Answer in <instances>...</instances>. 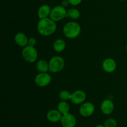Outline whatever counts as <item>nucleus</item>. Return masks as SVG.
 I'll return each mask as SVG.
<instances>
[{
  "label": "nucleus",
  "mask_w": 127,
  "mask_h": 127,
  "mask_svg": "<svg viewBox=\"0 0 127 127\" xmlns=\"http://www.w3.org/2000/svg\"><path fill=\"white\" fill-rule=\"evenodd\" d=\"M57 29L55 21L52 20L50 17L40 19L37 25V32L40 35L48 37L53 35L56 32Z\"/></svg>",
  "instance_id": "1"
},
{
  "label": "nucleus",
  "mask_w": 127,
  "mask_h": 127,
  "mask_svg": "<svg viewBox=\"0 0 127 127\" xmlns=\"http://www.w3.org/2000/svg\"><path fill=\"white\" fill-rule=\"evenodd\" d=\"M81 27L79 24L75 21H69L66 23L63 28V33L64 37L69 39L77 38L80 35Z\"/></svg>",
  "instance_id": "2"
},
{
  "label": "nucleus",
  "mask_w": 127,
  "mask_h": 127,
  "mask_svg": "<svg viewBox=\"0 0 127 127\" xmlns=\"http://www.w3.org/2000/svg\"><path fill=\"white\" fill-rule=\"evenodd\" d=\"M49 72L57 73L62 71L65 65V62L63 57L60 56H54L52 57L48 62Z\"/></svg>",
  "instance_id": "3"
},
{
  "label": "nucleus",
  "mask_w": 127,
  "mask_h": 127,
  "mask_svg": "<svg viewBox=\"0 0 127 127\" xmlns=\"http://www.w3.org/2000/svg\"><path fill=\"white\" fill-rule=\"evenodd\" d=\"M22 57L24 60L29 63H33L38 58V52L35 47L27 45L22 50Z\"/></svg>",
  "instance_id": "4"
},
{
  "label": "nucleus",
  "mask_w": 127,
  "mask_h": 127,
  "mask_svg": "<svg viewBox=\"0 0 127 127\" xmlns=\"http://www.w3.org/2000/svg\"><path fill=\"white\" fill-rule=\"evenodd\" d=\"M50 17L55 22L62 21L67 17V10L62 5L55 6L52 9Z\"/></svg>",
  "instance_id": "5"
},
{
  "label": "nucleus",
  "mask_w": 127,
  "mask_h": 127,
  "mask_svg": "<svg viewBox=\"0 0 127 127\" xmlns=\"http://www.w3.org/2000/svg\"><path fill=\"white\" fill-rule=\"evenodd\" d=\"M35 84L38 87H46L50 84L52 76L48 73H39L35 76L34 79Z\"/></svg>",
  "instance_id": "6"
},
{
  "label": "nucleus",
  "mask_w": 127,
  "mask_h": 127,
  "mask_svg": "<svg viewBox=\"0 0 127 127\" xmlns=\"http://www.w3.org/2000/svg\"><path fill=\"white\" fill-rule=\"evenodd\" d=\"M95 112V106L90 102H84L82 104L79 109L80 115L83 117H89L94 114Z\"/></svg>",
  "instance_id": "7"
},
{
  "label": "nucleus",
  "mask_w": 127,
  "mask_h": 127,
  "mask_svg": "<svg viewBox=\"0 0 127 127\" xmlns=\"http://www.w3.org/2000/svg\"><path fill=\"white\" fill-rule=\"evenodd\" d=\"M86 99V94L83 90H76L71 93V102L75 105L82 104Z\"/></svg>",
  "instance_id": "8"
},
{
  "label": "nucleus",
  "mask_w": 127,
  "mask_h": 127,
  "mask_svg": "<svg viewBox=\"0 0 127 127\" xmlns=\"http://www.w3.org/2000/svg\"><path fill=\"white\" fill-rule=\"evenodd\" d=\"M60 122L63 127H75L77 124V120L73 114L68 113L62 116Z\"/></svg>",
  "instance_id": "9"
},
{
  "label": "nucleus",
  "mask_w": 127,
  "mask_h": 127,
  "mask_svg": "<svg viewBox=\"0 0 127 127\" xmlns=\"http://www.w3.org/2000/svg\"><path fill=\"white\" fill-rule=\"evenodd\" d=\"M103 70L107 73H112L115 71L117 68V63L113 58H107L102 63Z\"/></svg>",
  "instance_id": "10"
},
{
  "label": "nucleus",
  "mask_w": 127,
  "mask_h": 127,
  "mask_svg": "<svg viewBox=\"0 0 127 127\" xmlns=\"http://www.w3.org/2000/svg\"><path fill=\"white\" fill-rule=\"evenodd\" d=\"M114 103L109 99L104 100L100 104V110L104 115H108L111 114L114 112Z\"/></svg>",
  "instance_id": "11"
},
{
  "label": "nucleus",
  "mask_w": 127,
  "mask_h": 127,
  "mask_svg": "<svg viewBox=\"0 0 127 127\" xmlns=\"http://www.w3.org/2000/svg\"><path fill=\"white\" fill-rule=\"evenodd\" d=\"M62 115L58 109H52L47 114V119L50 122L57 123L61 121Z\"/></svg>",
  "instance_id": "12"
},
{
  "label": "nucleus",
  "mask_w": 127,
  "mask_h": 127,
  "mask_svg": "<svg viewBox=\"0 0 127 127\" xmlns=\"http://www.w3.org/2000/svg\"><path fill=\"white\" fill-rule=\"evenodd\" d=\"M29 38L25 33L18 32L14 36V42L18 46L24 47L28 45Z\"/></svg>",
  "instance_id": "13"
},
{
  "label": "nucleus",
  "mask_w": 127,
  "mask_h": 127,
  "mask_svg": "<svg viewBox=\"0 0 127 127\" xmlns=\"http://www.w3.org/2000/svg\"><path fill=\"white\" fill-rule=\"evenodd\" d=\"M51 11H52V9H51L50 6L49 5H42L41 6H40L38 9V11H37V15H38V18L40 19L50 17Z\"/></svg>",
  "instance_id": "14"
},
{
  "label": "nucleus",
  "mask_w": 127,
  "mask_h": 127,
  "mask_svg": "<svg viewBox=\"0 0 127 127\" xmlns=\"http://www.w3.org/2000/svg\"><path fill=\"white\" fill-rule=\"evenodd\" d=\"M53 48L56 52L60 53L66 48V42L62 38H57L53 43Z\"/></svg>",
  "instance_id": "15"
},
{
  "label": "nucleus",
  "mask_w": 127,
  "mask_h": 127,
  "mask_svg": "<svg viewBox=\"0 0 127 127\" xmlns=\"http://www.w3.org/2000/svg\"><path fill=\"white\" fill-rule=\"evenodd\" d=\"M36 68L39 73H48L49 71V63L45 60H40L36 63Z\"/></svg>",
  "instance_id": "16"
},
{
  "label": "nucleus",
  "mask_w": 127,
  "mask_h": 127,
  "mask_svg": "<svg viewBox=\"0 0 127 127\" xmlns=\"http://www.w3.org/2000/svg\"><path fill=\"white\" fill-rule=\"evenodd\" d=\"M57 109L63 115L69 113L70 106H69V104L67 102V101L61 100V102H60L57 105Z\"/></svg>",
  "instance_id": "17"
},
{
  "label": "nucleus",
  "mask_w": 127,
  "mask_h": 127,
  "mask_svg": "<svg viewBox=\"0 0 127 127\" xmlns=\"http://www.w3.org/2000/svg\"><path fill=\"white\" fill-rule=\"evenodd\" d=\"M81 12L78 9L75 8H71L67 10V17L73 20H77L80 17Z\"/></svg>",
  "instance_id": "18"
},
{
  "label": "nucleus",
  "mask_w": 127,
  "mask_h": 127,
  "mask_svg": "<svg viewBox=\"0 0 127 127\" xmlns=\"http://www.w3.org/2000/svg\"><path fill=\"white\" fill-rule=\"evenodd\" d=\"M59 98L61 100H63V101L70 100L71 98V93L66 90H63L60 92Z\"/></svg>",
  "instance_id": "19"
},
{
  "label": "nucleus",
  "mask_w": 127,
  "mask_h": 127,
  "mask_svg": "<svg viewBox=\"0 0 127 127\" xmlns=\"http://www.w3.org/2000/svg\"><path fill=\"white\" fill-rule=\"evenodd\" d=\"M104 125L105 127H117V122L115 119L109 118L104 122Z\"/></svg>",
  "instance_id": "20"
},
{
  "label": "nucleus",
  "mask_w": 127,
  "mask_h": 127,
  "mask_svg": "<svg viewBox=\"0 0 127 127\" xmlns=\"http://www.w3.org/2000/svg\"><path fill=\"white\" fill-rule=\"evenodd\" d=\"M37 44V40L35 37H30L28 40V45H27L32 46V47H35Z\"/></svg>",
  "instance_id": "21"
},
{
  "label": "nucleus",
  "mask_w": 127,
  "mask_h": 127,
  "mask_svg": "<svg viewBox=\"0 0 127 127\" xmlns=\"http://www.w3.org/2000/svg\"><path fill=\"white\" fill-rule=\"evenodd\" d=\"M68 2H69V4L72 5V6H76L80 4L83 0H68Z\"/></svg>",
  "instance_id": "22"
},
{
  "label": "nucleus",
  "mask_w": 127,
  "mask_h": 127,
  "mask_svg": "<svg viewBox=\"0 0 127 127\" xmlns=\"http://www.w3.org/2000/svg\"><path fill=\"white\" fill-rule=\"evenodd\" d=\"M69 4V2H68V0H64V1H63L62 2V6H63V7H67V6H68Z\"/></svg>",
  "instance_id": "23"
},
{
  "label": "nucleus",
  "mask_w": 127,
  "mask_h": 127,
  "mask_svg": "<svg viewBox=\"0 0 127 127\" xmlns=\"http://www.w3.org/2000/svg\"><path fill=\"white\" fill-rule=\"evenodd\" d=\"M94 127H105L104 125H97Z\"/></svg>",
  "instance_id": "24"
},
{
  "label": "nucleus",
  "mask_w": 127,
  "mask_h": 127,
  "mask_svg": "<svg viewBox=\"0 0 127 127\" xmlns=\"http://www.w3.org/2000/svg\"><path fill=\"white\" fill-rule=\"evenodd\" d=\"M125 48H126V50H127V44L126 47H125Z\"/></svg>",
  "instance_id": "25"
},
{
  "label": "nucleus",
  "mask_w": 127,
  "mask_h": 127,
  "mask_svg": "<svg viewBox=\"0 0 127 127\" xmlns=\"http://www.w3.org/2000/svg\"><path fill=\"white\" fill-rule=\"evenodd\" d=\"M119 1H125V0H119Z\"/></svg>",
  "instance_id": "26"
}]
</instances>
